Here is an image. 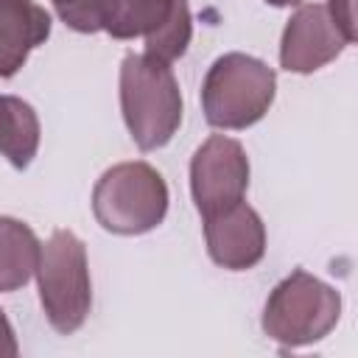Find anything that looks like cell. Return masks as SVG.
<instances>
[{
    "label": "cell",
    "instance_id": "6da1fadb",
    "mask_svg": "<svg viewBox=\"0 0 358 358\" xmlns=\"http://www.w3.org/2000/svg\"><path fill=\"white\" fill-rule=\"evenodd\" d=\"M120 112L140 151L171 143L182 126V90L168 62L126 53L120 62Z\"/></svg>",
    "mask_w": 358,
    "mask_h": 358
},
{
    "label": "cell",
    "instance_id": "7c38bea8",
    "mask_svg": "<svg viewBox=\"0 0 358 358\" xmlns=\"http://www.w3.org/2000/svg\"><path fill=\"white\" fill-rule=\"evenodd\" d=\"M39 134L42 129L36 109L17 95H0V154L17 171H25L34 162Z\"/></svg>",
    "mask_w": 358,
    "mask_h": 358
},
{
    "label": "cell",
    "instance_id": "9a60e30c",
    "mask_svg": "<svg viewBox=\"0 0 358 358\" xmlns=\"http://www.w3.org/2000/svg\"><path fill=\"white\" fill-rule=\"evenodd\" d=\"M17 352H20V347H17V338H14V327L6 319V313L0 310V358H14Z\"/></svg>",
    "mask_w": 358,
    "mask_h": 358
},
{
    "label": "cell",
    "instance_id": "2e32d148",
    "mask_svg": "<svg viewBox=\"0 0 358 358\" xmlns=\"http://www.w3.org/2000/svg\"><path fill=\"white\" fill-rule=\"evenodd\" d=\"M268 6H274V8H285V6H296L299 0H266Z\"/></svg>",
    "mask_w": 358,
    "mask_h": 358
},
{
    "label": "cell",
    "instance_id": "52a82bcc",
    "mask_svg": "<svg viewBox=\"0 0 358 358\" xmlns=\"http://www.w3.org/2000/svg\"><path fill=\"white\" fill-rule=\"evenodd\" d=\"M249 187V157L227 134L207 137L190 159V196L201 218L243 201Z\"/></svg>",
    "mask_w": 358,
    "mask_h": 358
},
{
    "label": "cell",
    "instance_id": "30bf717a",
    "mask_svg": "<svg viewBox=\"0 0 358 358\" xmlns=\"http://www.w3.org/2000/svg\"><path fill=\"white\" fill-rule=\"evenodd\" d=\"M50 14L34 0H0V78L22 70L31 50L50 36Z\"/></svg>",
    "mask_w": 358,
    "mask_h": 358
},
{
    "label": "cell",
    "instance_id": "3957f363",
    "mask_svg": "<svg viewBox=\"0 0 358 358\" xmlns=\"http://www.w3.org/2000/svg\"><path fill=\"white\" fill-rule=\"evenodd\" d=\"M168 185L162 173L143 162H117L101 173L92 187L95 221L112 235H143L168 215Z\"/></svg>",
    "mask_w": 358,
    "mask_h": 358
},
{
    "label": "cell",
    "instance_id": "8fae6325",
    "mask_svg": "<svg viewBox=\"0 0 358 358\" xmlns=\"http://www.w3.org/2000/svg\"><path fill=\"white\" fill-rule=\"evenodd\" d=\"M39 238L36 232L11 215H0V291H17L28 285L39 263Z\"/></svg>",
    "mask_w": 358,
    "mask_h": 358
},
{
    "label": "cell",
    "instance_id": "9c48e42d",
    "mask_svg": "<svg viewBox=\"0 0 358 358\" xmlns=\"http://www.w3.org/2000/svg\"><path fill=\"white\" fill-rule=\"evenodd\" d=\"M204 241L213 263L229 271H246L266 255V224L255 207L238 201L204 218Z\"/></svg>",
    "mask_w": 358,
    "mask_h": 358
},
{
    "label": "cell",
    "instance_id": "8992f818",
    "mask_svg": "<svg viewBox=\"0 0 358 358\" xmlns=\"http://www.w3.org/2000/svg\"><path fill=\"white\" fill-rule=\"evenodd\" d=\"M103 31L112 39H145V53L162 62L185 56L193 20L187 0H112L103 20Z\"/></svg>",
    "mask_w": 358,
    "mask_h": 358
},
{
    "label": "cell",
    "instance_id": "ba28073f",
    "mask_svg": "<svg viewBox=\"0 0 358 358\" xmlns=\"http://www.w3.org/2000/svg\"><path fill=\"white\" fill-rule=\"evenodd\" d=\"M347 45V36L327 14V6L305 3L291 14V20L282 28L280 67L288 73L308 76L338 59Z\"/></svg>",
    "mask_w": 358,
    "mask_h": 358
},
{
    "label": "cell",
    "instance_id": "277c9868",
    "mask_svg": "<svg viewBox=\"0 0 358 358\" xmlns=\"http://www.w3.org/2000/svg\"><path fill=\"white\" fill-rule=\"evenodd\" d=\"M341 316V294L305 268L282 277L263 305V333L282 347L322 341Z\"/></svg>",
    "mask_w": 358,
    "mask_h": 358
},
{
    "label": "cell",
    "instance_id": "5bb4252c",
    "mask_svg": "<svg viewBox=\"0 0 358 358\" xmlns=\"http://www.w3.org/2000/svg\"><path fill=\"white\" fill-rule=\"evenodd\" d=\"M327 14L333 17V22L341 28V34L347 36V42H355V0H327Z\"/></svg>",
    "mask_w": 358,
    "mask_h": 358
},
{
    "label": "cell",
    "instance_id": "4fadbf2b",
    "mask_svg": "<svg viewBox=\"0 0 358 358\" xmlns=\"http://www.w3.org/2000/svg\"><path fill=\"white\" fill-rule=\"evenodd\" d=\"M50 3L59 20L78 34L103 31V20L112 8V0H50Z\"/></svg>",
    "mask_w": 358,
    "mask_h": 358
},
{
    "label": "cell",
    "instance_id": "7a4b0ae2",
    "mask_svg": "<svg viewBox=\"0 0 358 358\" xmlns=\"http://www.w3.org/2000/svg\"><path fill=\"white\" fill-rule=\"evenodd\" d=\"M277 73L249 53L218 56L201 81V112L213 129L241 131L263 120L274 103Z\"/></svg>",
    "mask_w": 358,
    "mask_h": 358
},
{
    "label": "cell",
    "instance_id": "5b68a950",
    "mask_svg": "<svg viewBox=\"0 0 358 358\" xmlns=\"http://www.w3.org/2000/svg\"><path fill=\"white\" fill-rule=\"evenodd\" d=\"M39 302L50 327L62 336L76 333L92 308L87 246L73 229H53L36 263Z\"/></svg>",
    "mask_w": 358,
    "mask_h": 358
}]
</instances>
